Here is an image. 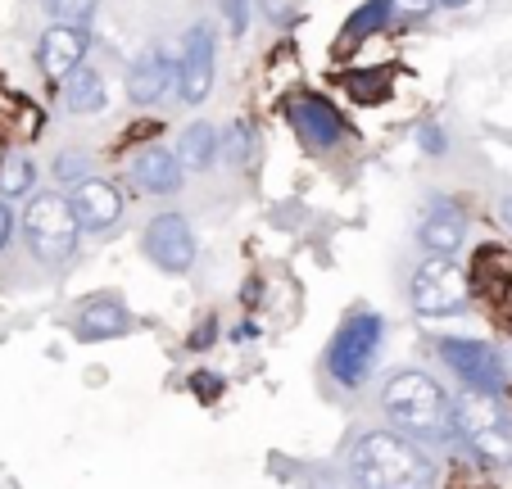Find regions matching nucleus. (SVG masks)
<instances>
[{
  "instance_id": "bb28decb",
  "label": "nucleus",
  "mask_w": 512,
  "mask_h": 489,
  "mask_svg": "<svg viewBox=\"0 0 512 489\" xmlns=\"http://www.w3.org/2000/svg\"><path fill=\"white\" fill-rule=\"evenodd\" d=\"M499 218H503V227L512 231V195H503V200H499Z\"/></svg>"
},
{
  "instance_id": "4be33fe9",
  "label": "nucleus",
  "mask_w": 512,
  "mask_h": 489,
  "mask_svg": "<svg viewBox=\"0 0 512 489\" xmlns=\"http://www.w3.org/2000/svg\"><path fill=\"white\" fill-rule=\"evenodd\" d=\"M100 0H46V14H55V23H68V28H82V23L96 14Z\"/></svg>"
},
{
  "instance_id": "f8f14e48",
  "label": "nucleus",
  "mask_w": 512,
  "mask_h": 489,
  "mask_svg": "<svg viewBox=\"0 0 512 489\" xmlns=\"http://www.w3.org/2000/svg\"><path fill=\"white\" fill-rule=\"evenodd\" d=\"M417 240H422V250L435 254V259H454V254L467 245L463 209L449 200H431L422 213V222H417Z\"/></svg>"
},
{
  "instance_id": "5701e85b",
  "label": "nucleus",
  "mask_w": 512,
  "mask_h": 489,
  "mask_svg": "<svg viewBox=\"0 0 512 489\" xmlns=\"http://www.w3.org/2000/svg\"><path fill=\"white\" fill-rule=\"evenodd\" d=\"M386 5V23H408L435 14V0H381Z\"/></svg>"
},
{
  "instance_id": "4468645a",
  "label": "nucleus",
  "mask_w": 512,
  "mask_h": 489,
  "mask_svg": "<svg viewBox=\"0 0 512 489\" xmlns=\"http://www.w3.org/2000/svg\"><path fill=\"white\" fill-rule=\"evenodd\" d=\"M132 326V313H127L123 295H91L87 304L73 313V336L82 345H100V340H114Z\"/></svg>"
},
{
  "instance_id": "6e6552de",
  "label": "nucleus",
  "mask_w": 512,
  "mask_h": 489,
  "mask_svg": "<svg viewBox=\"0 0 512 489\" xmlns=\"http://www.w3.org/2000/svg\"><path fill=\"white\" fill-rule=\"evenodd\" d=\"M195 250H200V245H195V231H191V222H186L182 213H155V218L145 222L141 254L155 263L159 272L182 277V272L195 263Z\"/></svg>"
},
{
  "instance_id": "393cba45",
  "label": "nucleus",
  "mask_w": 512,
  "mask_h": 489,
  "mask_svg": "<svg viewBox=\"0 0 512 489\" xmlns=\"http://www.w3.org/2000/svg\"><path fill=\"white\" fill-rule=\"evenodd\" d=\"M14 231H19V218H14L10 200H0V254L14 245Z\"/></svg>"
},
{
  "instance_id": "2eb2a0df",
  "label": "nucleus",
  "mask_w": 512,
  "mask_h": 489,
  "mask_svg": "<svg viewBox=\"0 0 512 489\" xmlns=\"http://www.w3.org/2000/svg\"><path fill=\"white\" fill-rule=\"evenodd\" d=\"M73 213H78V222L87 231H114L127 213V200L114 182L91 177V182H82L78 191H73Z\"/></svg>"
},
{
  "instance_id": "a211bd4d",
  "label": "nucleus",
  "mask_w": 512,
  "mask_h": 489,
  "mask_svg": "<svg viewBox=\"0 0 512 489\" xmlns=\"http://www.w3.org/2000/svg\"><path fill=\"white\" fill-rule=\"evenodd\" d=\"M109 105V87H105V77L96 73V68L82 64L78 73L64 82V109L68 114H100V109Z\"/></svg>"
},
{
  "instance_id": "39448f33",
  "label": "nucleus",
  "mask_w": 512,
  "mask_h": 489,
  "mask_svg": "<svg viewBox=\"0 0 512 489\" xmlns=\"http://www.w3.org/2000/svg\"><path fill=\"white\" fill-rule=\"evenodd\" d=\"M454 417H458V435L472 444V453L490 467L512 462V435H508V417L499 413L494 394H476L463 390L454 399Z\"/></svg>"
},
{
  "instance_id": "aec40b11",
  "label": "nucleus",
  "mask_w": 512,
  "mask_h": 489,
  "mask_svg": "<svg viewBox=\"0 0 512 489\" xmlns=\"http://www.w3.org/2000/svg\"><path fill=\"white\" fill-rule=\"evenodd\" d=\"M55 182H59V186H73V191H78L82 182H91V159H87V150H59V154H55Z\"/></svg>"
},
{
  "instance_id": "f3484780",
  "label": "nucleus",
  "mask_w": 512,
  "mask_h": 489,
  "mask_svg": "<svg viewBox=\"0 0 512 489\" xmlns=\"http://www.w3.org/2000/svg\"><path fill=\"white\" fill-rule=\"evenodd\" d=\"M218 150H223V132H218L213 123H204V118L186 123L182 136H177V145H173V154L182 159L186 173H204V168H213Z\"/></svg>"
},
{
  "instance_id": "423d86ee",
  "label": "nucleus",
  "mask_w": 512,
  "mask_h": 489,
  "mask_svg": "<svg viewBox=\"0 0 512 489\" xmlns=\"http://www.w3.org/2000/svg\"><path fill=\"white\" fill-rule=\"evenodd\" d=\"M408 295H413V308L422 317H454V313L467 308L472 286H467L463 268H458L454 259H435V254H426V259L413 268Z\"/></svg>"
},
{
  "instance_id": "ddd939ff",
  "label": "nucleus",
  "mask_w": 512,
  "mask_h": 489,
  "mask_svg": "<svg viewBox=\"0 0 512 489\" xmlns=\"http://www.w3.org/2000/svg\"><path fill=\"white\" fill-rule=\"evenodd\" d=\"M87 59V32L82 28H68V23H55V28L41 32L37 41V64L50 82H68V77L82 68Z\"/></svg>"
},
{
  "instance_id": "f03ea898",
  "label": "nucleus",
  "mask_w": 512,
  "mask_h": 489,
  "mask_svg": "<svg viewBox=\"0 0 512 489\" xmlns=\"http://www.w3.org/2000/svg\"><path fill=\"white\" fill-rule=\"evenodd\" d=\"M358 489H435V462L399 431H363L349 449Z\"/></svg>"
},
{
  "instance_id": "6ab92c4d",
  "label": "nucleus",
  "mask_w": 512,
  "mask_h": 489,
  "mask_svg": "<svg viewBox=\"0 0 512 489\" xmlns=\"http://www.w3.org/2000/svg\"><path fill=\"white\" fill-rule=\"evenodd\" d=\"M19 195H37V163L28 154L0 159V200H19Z\"/></svg>"
},
{
  "instance_id": "412c9836",
  "label": "nucleus",
  "mask_w": 512,
  "mask_h": 489,
  "mask_svg": "<svg viewBox=\"0 0 512 489\" xmlns=\"http://www.w3.org/2000/svg\"><path fill=\"white\" fill-rule=\"evenodd\" d=\"M218 159L236 163V168H245V163L254 159V132L245 123H232L223 132V150H218Z\"/></svg>"
},
{
  "instance_id": "9b49d317",
  "label": "nucleus",
  "mask_w": 512,
  "mask_h": 489,
  "mask_svg": "<svg viewBox=\"0 0 512 489\" xmlns=\"http://www.w3.org/2000/svg\"><path fill=\"white\" fill-rule=\"evenodd\" d=\"M168 87L177 91V55H168V46H150L145 55L132 59V68H127V100L132 105H159Z\"/></svg>"
},
{
  "instance_id": "a878e982",
  "label": "nucleus",
  "mask_w": 512,
  "mask_h": 489,
  "mask_svg": "<svg viewBox=\"0 0 512 489\" xmlns=\"http://www.w3.org/2000/svg\"><path fill=\"white\" fill-rule=\"evenodd\" d=\"M417 141H422V150H445V136L431 132V127H422V132H417Z\"/></svg>"
},
{
  "instance_id": "1a4fd4ad",
  "label": "nucleus",
  "mask_w": 512,
  "mask_h": 489,
  "mask_svg": "<svg viewBox=\"0 0 512 489\" xmlns=\"http://www.w3.org/2000/svg\"><path fill=\"white\" fill-rule=\"evenodd\" d=\"M218 77V41L209 23H195L177 50V100L182 105H204Z\"/></svg>"
},
{
  "instance_id": "b1692460",
  "label": "nucleus",
  "mask_w": 512,
  "mask_h": 489,
  "mask_svg": "<svg viewBox=\"0 0 512 489\" xmlns=\"http://www.w3.org/2000/svg\"><path fill=\"white\" fill-rule=\"evenodd\" d=\"M250 5H254V0H223L227 28H232V32H245V23H250Z\"/></svg>"
},
{
  "instance_id": "7ed1b4c3",
  "label": "nucleus",
  "mask_w": 512,
  "mask_h": 489,
  "mask_svg": "<svg viewBox=\"0 0 512 489\" xmlns=\"http://www.w3.org/2000/svg\"><path fill=\"white\" fill-rule=\"evenodd\" d=\"M78 213H73V200L59 191H37L28 195V209H23V236H28V250L37 263L46 268H59V263L73 259L78 250Z\"/></svg>"
},
{
  "instance_id": "20e7f679",
  "label": "nucleus",
  "mask_w": 512,
  "mask_h": 489,
  "mask_svg": "<svg viewBox=\"0 0 512 489\" xmlns=\"http://www.w3.org/2000/svg\"><path fill=\"white\" fill-rule=\"evenodd\" d=\"M381 345H386V322L377 313H349L327 345V376L340 390H358L377 372Z\"/></svg>"
},
{
  "instance_id": "0eeeda50",
  "label": "nucleus",
  "mask_w": 512,
  "mask_h": 489,
  "mask_svg": "<svg viewBox=\"0 0 512 489\" xmlns=\"http://www.w3.org/2000/svg\"><path fill=\"white\" fill-rule=\"evenodd\" d=\"M435 354L449 372L463 381V390L476 394H494L499 399L503 385H508V367H503L499 349L485 345V340H467V336H440L435 340Z\"/></svg>"
},
{
  "instance_id": "9d476101",
  "label": "nucleus",
  "mask_w": 512,
  "mask_h": 489,
  "mask_svg": "<svg viewBox=\"0 0 512 489\" xmlns=\"http://www.w3.org/2000/svg\"><path fill=\"white\" fill-rule=\"evenodd\" d=\"M286 114L295 123V132H300V141L318 154H331L349 136V123L340 118V109L327 96H295L286 105Z\"/></svg>"
},
{
  "instance_id": "cd10ccee",
  "label": "nucleus",
  "mask_w": 512,
  "mask_h": 489,
  "mask_svg": "<svg viewBox=\"0 0 512 489\" xmlns=\"http://www.w3.org/2000/svg\"><path fill=\"white\" fill-rule=\"evenodd\" d=\"M445 5H454V10H458V5H472V0H445Z\"/></svg>"
},
{
  "instance_id": "f257e3e1",
  "label": "nucleus",
  "mask_w": 512,
  "mask_h": 489,
  "mask_svg": "<svg viewBox=\"0 0 512 489\" xmlns=\"http://www.w3.org/2000/svg\"><path fill=\"white\" fill-rule=\"evenodd\" d=\"M381 413L395 422L399 435L417 444H449L458 435L454 399L435 376L417 372V367H399L381 385Z\"/></svg>"
},
{
  "instance_id": "dca6fc26",
  "label": "nucleus",
  "mask_w": 512,
  "mask_h": 489,
  "mask_svg": "<svg viewBox=\"0 0 512 489\" xmlns=\"http://www.w3.org/2000/svg\"><path fill=\"white\" fill-rule=\"evenodd\" d=\"M132 182L141 186L145 195H173L177 186L186 182V168L173 150H164V145H145V150L132 154Z\"/></svg>"
}]
</instances>
